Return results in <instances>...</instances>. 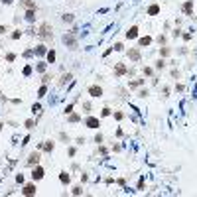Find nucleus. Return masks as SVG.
I'll return each instance as SVG.
<instances>
[{
    "label": "nucleus",
    "instance_id": "nucleus-1",
    "mask_svg": "<svg viewBox=\"0 0 197 197\" xmlns=\"http://www.w3.org/2000/svg\"><path fill=\"white\" fill-rule=\"evenodd\" d=\"M40 38H43V40H49L51 38V32H49V24H42V28H40Z\"/></svg>",
    "mask_w": 197,
    "mask_h": 197
},
{
    "label": "nucleus",
    "instance_id": "nucleus-2",
    "mask_svg": "<svg viewBox=\"0 0 197 197\" xmlns=\"http://www.w3.org/2000/svg\"><path fill=\"white\" fill-rule=\"evenodd\" d=\"M89 95L91 97H103V89H101V87H99V85H91L89 87Z\"/></svg>",
    "mask_w": 197,
    "mask_h": 197
},
{
    "label": "nucleus",
    "instance_id": "nucleus-3",
    "mask_svg": "<svg viewBox=\"0 0 197 197\" xmlns=\"http://www.w3.org/2000/svg\"><path fill=\"white\" fill-rule=\"evenodd\" d=\"M43 175H46V172H43L42 166H36V168L32 169V178H34V179H42Z\"/></svg>",
    "mask_w": 197,
    "mask_h": 197
},
{
    "label": "nucleus",
    "instance_id": "nucleus-4",
    "mask_svg": "<svg viewBox=\"0 0 197 197\" xmlns=\"http://www.w3.org/2000/svg\"><path fill=\"white\" fill-rule=\"evenodd\" d=\"M22 193H24V195H36V193H38V189H36V185H34V183H28V185H24Z\"/></svg>",
    "mask_w": 197,
    "mask_h": 197
},
{
    "label": "nucleus",
    "instance_id": "nucleus-5",
    "mask_svg": "<svg viewBox=\"0 0 197 197\" xmlns=\"http://www.w3.org/2000/svg\"><path fill=\"white\" fill-rule=\"evenodd\" d=\"M128 57H130L132 61H140V49H136V47H130V49H128Z\"/></svg>",
    "mask_w": 197,
    "mask_h": 197
},
{
    "label": "nucleus",
    "instance_id": "nucleus-6",
    "mask_svg": "<svg viewBox=\"0 0 197 197\" xmlns=\"http://www.w3.org/2000/svg\"><path fill=\"white\" fill-rule=\"evenodd\" d=\"M126 38L128 40H136L138 38V26H132V28L128 30V32H126Z\"/></svg>",
    "mask_w": 197,
    "mask_h": 197
},
{
    "label": "nucleus",
    "instance_id": "nucleus-7",
    "mask_svg": "<svg viewBox=\"0 0 197 197\" xmlns=\"http://www.w3.org/2000/svg\"><path fill=\"white\" fill-rule=\"evenodd\" d=\"M85 124H87L89 128H99V118H95V116H89Z\"/></svg>",
    "mask_w": 197,
    "mask_h": 197
},
{
    "label": "nucleus",
    "instance_id": "nucleus-8",
    "mask_svg": "<svg viewBox=\"0 0 197 197\" xmlns=\"http://www.w3.org/2000/svg\"><path fill=\"white\" fill-rule=\"evenodd\" d=\"M183 12H185V14H191L193 12V0H187V2H185V4H183Z\"/></svg>",
    "mask_w": 197,
    "mask_h": 197
},
{
    "label": "nucleus",
    "instance_id": "nucleus-9",
    "mask_svg": "<svg viewBox=\"0 0 197 197\" xmlns=\"http://www.w3.org/2000/svg\"><path fill=\"white\" fill-rule=\"evenodd\" d=\"M38 162H40V154H38V152H34V154H32V156H30V160H28V164H30V166H34V164L38 166Z\"/></svg>",
    "mask_w": 197,
    "mask_h": 197
},
{
    "label": "nucleus",
    "instance_id": "nucleus-10",
    "mask_svg": "<svg viewBox=\"0 0 197 197\" xmlns=\"http://www.w3.org/2000/svg\"><path fill=\"white\" fill-rule=\"evenodd\" d=\"M69 174H67V172H61V174H59V181L61 183H63V185H67V183H69Z\"/></svg>",
    "mask_w": 197,
    "mask_h": 197
},
{
    "label": "nucleus",
    "instance_id": "nucleus-11",
    "mask_svg": "<svg viewBox=\"0 0 197 197\" xmlns=\"http://www.w3.org/2000/svg\"><path fill=\"white\" fill-rule=\"evenodd\" d=\"M158 12H160V6L158 4H152L150 8H148V16H156Z\"/></svg>",
    "mask_w": 197,
    "mask_h": 197
},
{
    "label": "nucleus",
    "instance_id": "nucleus-12",
    "mask_svg": "<svg viewBox=\"0 0 197 197\" xmlns=\"http://www.w3.org/2000/svg\"><path fill=\"white\" fill-rule=\"evenodd\" d=\"M138 43H140V47H146V46H150V43H152V38H150V36L140 38V42H138Z\"/></svg>",
    "mask_w": 197,
    "mask_h": 197
},
{
    "label": "nucleus",
    "instance_id": "nucleus-13",
    "mask_svg": "<svg viewBox=\"0 0 197 197\" xmlns=\"http://www.w3.org/2000/svg\"><path fill=\"white\" fill-rule=\"evenodd\" d=\"M126 73V67H124V63H116V75H124Z\"/></svg>",
    "mask_w": 197,
    "mask_h": 197
},
{
    "label": "nucleus",
    "instance_id": "nucleus-14",
    "mask_svg": "<svg viewBox=\"0 0 197 197\" xmlns=\"http://www.w3.org/2000/svg\"><path fill=\"white\" fill-rule=\"evenodd\" d=\"M47 61H49V63H53V61H55V51H47Z\"/></svg>",
    "mask_w": 197,
    "mask_h": 197
},
{
    "label": "nucleus",
    "instance_id": "nucleus-15",
    "mask_svg": "<svg viewBox=\"0 0 197 197\" xmlns=\"http://www.w3.org/2000/svg\"><path fill=\"white\" fill-rule=\"evenodd\" d=\"M34 18H36V16H34V10H28V12H26V20H28V22H34Z\"/></svg>",
    "mask_w": 197,
    "mask_h": 197
},
{
    "label": "nucleus",
    "instance_id": "nucleus-16",
    "mask_svg": "<svg viewBox=\"0 0 197 197\" xmlns=\"http://www.w3.org/2000/svg\"><path fill=\"white\" fill-rule=\"evenodd\" d=\"M43 150H46V152H51L53 150V142H46V144H43Z\"/></svg>",
    "mask_w": 197,
    "mask_h": 197
},
{
    "label": "nucleus",
    "instance_id": "nucleus-17",
    "mask_svg": "<svg viewBox=\"0 0 197 197\" xmlns=\"http://www.w3.org/2000/svg\"><path fill=\"white\" fill-rule=\"evenodd\" d=\"M22 2H24V4H26V6H28L30 10H36V4H34L32 0H22Z\"/></svg>",
    "mask_w": 197,
    "mask_h": 197
},
{
    "label": "nucleus",
    "instance_id": "nucleus-18",
    "mask_svg": "<svg viewBox=\"0 0 197 197\" xmlns=\"http://www.w3.org/2000/svg\"><path fill=\"white\" fill-rule=\"evenodd\" d=\"M156 67H158V69H164V67H166V61H164V59H160L158 63H156Z\"/></svg>",
    "mask_w": 197,
    "mask_h": 197
},
{
    "label": "nucleus",
    "instance_id": "nucleus-19",
    "mask_svg": "<svg viewBox=\"0 0 197 197\" xmlns=\"http://www.w3.org/2000/svg\"><path fill=\"white\" fill-rule=\"evenodd\" d=\"M63 22H73V14H65L63 16Z\"/></svg>",
    "mask_w": 197,
    "mask_h": 197
},
{
    "label": "nucleus",
    "instance_id": "nucleus-20",
    "mask_svg": "<svg viewBox=\"0 0 197 197\" xmlns=\"http://www.w3.org/2000/svg\"><path fill=\"white\" fill-rule=\"evenodd\" d=\"M114 49H116V51H122V49H124V46H122V43H114Z\"/></svg>",
    "mask_w": 197,
    "mask_h": 197
},
{
    "label": "nucleus",
    "instance_id": "nucleus-21",
    "mask_svg": "<svg viewBox=\"0 0 197 197\" xmlns=\"http://www.w3.org/2000/svg\"><path fill=\"white\" fill-rule=\"evenodd\" d=\"M69 120H71V122H77V120H79V114H71Z\"/></svg>",
    "mask_w": 197,
    "mask_h": 197
},
{
    "label": "nucleus",
    "instance_id": "nucleus-22",
    "mask_svg": "<svg viewBox=\"0 0 197 197\" xmlns=\"http://www.w3.org/2000/svg\"><path fill=\"white\" fill-rule=\"evenodd\" d=\"M160 53H162V57H164V55H169V47H164Z\"/></svg>",
    "mask_w": 197,
    "mask_h": 197
},
{
    "label": "nucleus",
    "instance_id": "nucleus-23",
    "mask_svg": "<svg viewBox=\"0 0 197 197\" xmlns=\"http://www.w3.org/2000/svg\"><path fill=\"white\" fill-rule=\"evenodd\" d=\"M30 73H32V67H30V65L24 67V75H30Z\"/></svg>",
    "mask_w": 197,
    "mask_h": 197
},
{
    "label": "nucleus",
    "instance_id": "nucleus-24",
    "mask_svg": "<svg viewBox=\"0 0 197 197\" xmlns=\"http://www.w3.org/2000/svg\"><path fill=\"white\" fill-rule=\"evenodd\" d=\"M6 59H8V61H14L16 55H14V53H8V55H6Z\"/></svg>",
    "mask_w": 197,
    "mask_h": 197
},
{
    "label": "nucleus",
    "instance_id": "nucleus-25",
    "mask_svg": "<svg viewBox=\"0 0 197 197\" xmlns=\"http://www.w3.org/2000/svg\"><path fill=\"white\" fill-rule=\"evenodd\" d=\"M16 181L22 183V181H24V175H22V174H18V175H16Z\"/></svg>",
    "mask_w": 197,
    "mask_h": 197
},
{
    "label": "nucleus",
    "instance_id": "nucleus-26",
    "mask_svg": "<svg viewBox=\"0 0 197 197\" xmlns=\"http://www.w3.org/2000/svg\"><path fill=\"white\" fill-rule=\"evenodd\" d=\"M110 114V108H103V116H108Z\"/></svg>",
    "mask_w": 197,
    "mask_h": 197
},
{
    "label": "nucleus",
    "instance_id": "nucleus-27",
    "mask_svg": "<svg viewBox=\"0 0 197 197\" xmlns=\"http://www.w3.org/2000/svg\"><path fill=\"white\" fill-rule=\"evenodd\" d=\"M73 195H81V187H75V189H73Z\"/></svg>",
    "mask_w": 197,
    "mask_h": 197
},
{
    "label": "nucleus",
    "instance_id": "nucleus-28",
    "mask_svg": "<svg viewBox=\"0 0 197 197\" xmlns=\"http://www.w3.org/2000/svg\"><path fill=\"white\" fill-rule=\"evenodd\" d=\"M6 32V28H4V26H0V34H4Z\"/></svg>",
    "mask_w": 197,
    "mask_h": 197
},
{
    "label": "nucleus",
    "instance_id": "nucleus-29",
    "mask_svg": "<svg viewBox=\"0 0 197 197\" xmlns=\"http://www.w3.org/2000/svg\"><path fill=\"white\" fill-rule=\"evenodd\" d=\"M2 2H4V4H10V2H12V0H2Z\"/></svg>",
    "mask_w": 197,
    "mask_h": 197
},
{
    "label": "nucleus",
    "instance_id": "nucleus-30",
    "mask_svg": "<svg viewBox=\"0 0 197 197\" xmlns=\"http://www.w3.org/2000/svg\"><path fill=\"white\" fill-rule=\"evenodd\" d=\"M2 126H4V124H2V122H0V130H2Z\"/></svg>",
    "mask_w": 197,
    "mask_h": 197
}]
</instances>
